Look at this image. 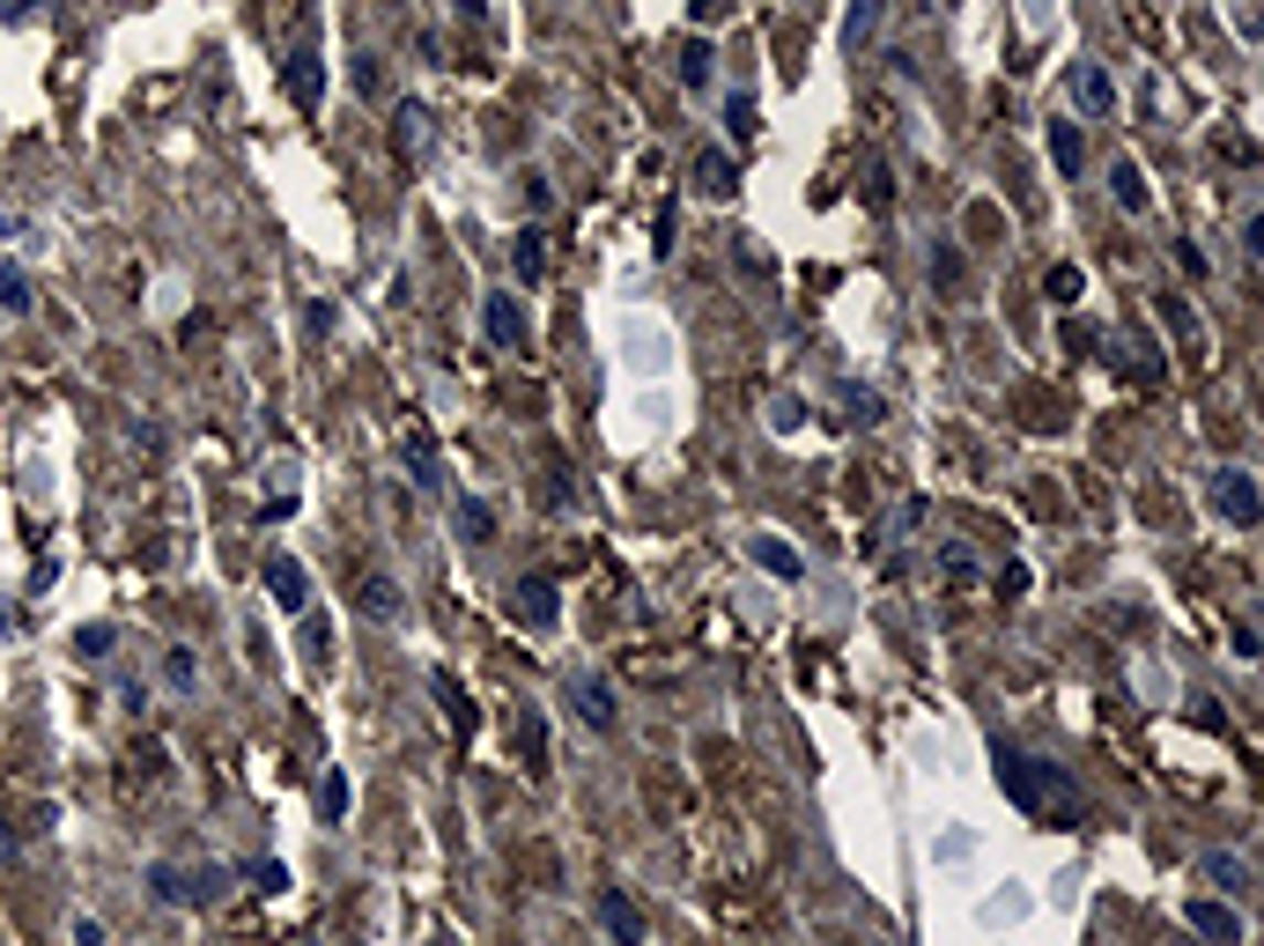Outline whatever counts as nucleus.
<instances>
[{
  "mask_svg": "<svg viewBox=\"0 0 1264 946\" xmlns=\"http://www.w3.org/2000/svg\"><path fill=\"white\" fill-rule=\"evenodd\" d=\"M725 8H732V0H688V15H695V23H718Z\"/></svg>",
  "mask_w": 1264,
  "mask_h": 946,
  "instance_id": "46",
  "label": "nucleus"
},
{
  "mask_svg": "<svg viewBox=\"0 0 1264 946\" xmlns=\"http://www.w3.org/2000/svg\"><path fill=\"white\" fill-rule=\"evenodd\" d=\"M325 651H333V622H325V614H303V658L325 666Z\"/></svg>",
  "mask_w": 1264,
  "mask_h": 946,
  "instance_id": "35",
  "label": "nucleus"
},
{
  "mask_svg": "<svg viewBox=\"0 0 1264 946\" xmlns=\"http://www.w3.org/2000/svg\"><path fill=\"white\" fill-rule=\"evenodd\" d=\"M555 614H563V599H555V584H547V577H518V584H511V622L555 628Z\"/></svg>",
  "mask_w": 1264,
  "mask_h": 946,
  "instance_id": "7",
  "label": "nucleus"
},
{
  "mask_svg": "<svg viewBox=\"0 0 1264 946\" xmlns=\"http://www.w3.org/2000/svg\"><path fill=\"white\" fill-rule=\"evenodd\" d=\"M1065 97L1080 104V111H1088V119H1110V111H1116V82L1102 75V67H1094V60H1080V67H1072V75H1065Z\"/></svg>",
  "mask_w": 1264,
  "mask_h": 946,
  "instance_id": "10",
  "label": "nucleus"
},
{
  "mask_svg": "<svg viewBox=\"0 0 1264 946\" xmlns=\"http://www.w3.org/2000/svg\"><path fill=\"white\" fill-rule=\"evenodd\" d=\"M281 89H289V104H297V111H319V97H325V60H319V45H297L289 60H281Z\"/></svg>",
  "mask_w": 1264,
  "mask_h": 946,
  "instance_id": "6",
  "label": "nucleus"
},
{
  "mask_svg": "<svg viewBox=\"0 0 1264 946\" xmlns=\"http://www.w3.org/2000/svg\"><path fill=\"white\" fill-rule=\"evenodd\" d=\"M451 525H459V540H489L496 533V510L481 496H451Z\"/></svg>",
  "mask_w": 1264,
  "mask_h": 946,
  "instance_id": "22",
  "label": "nucleus"
},
{
  "mask_svg": "<svg viewBox=\"0 0 1264 946\" xmlns=\"http://www.w3.org/2000/svg\"><path fill=\"white\" fill-rule=\"evenodd\" d=\"M1080 289H1088L1080 267H1050V275H1042V297H1050V303H1080Z\"/></svg>",
  "mask_w": 1264,
  "mask_h": 946,
  "instance_id": "33",
  "label": "nucleus"
},
{
  "mask_svg": "<svg viewBox=\"0 0 1264 946\" xmlns=\"http://www.w3.org/2000/svg\"><path fill=\"white\" fill-rule=\"evenodd\" d=\"M399 466H407V481H415V488H429V496H451L444 451L429 444V437H407V444H399Z\"/></svg>",
  "mask_w": 1264,
  "mask_h": 946,
  "instance_id": "11",
  "label": "nucleus"
},
{
  "mask_svg": "<svg viewBox=\"0 0 1264 946\" xmlns=\"http://www.w3.org/2000/svg\"><path fill=\"white\" fill-rule=\"evenodd\" d=\"M429 688L444 696V710H451V732H459V740H473V724H481V710H473V696L459 688V673H444V666H437V673H429Z\"/></svg>",
  "mask_w": 1264,
  "mask_h": 946,
  "instance_id": "15",
  "label": "nucleus"
},
{
  "mask_svg": "<svg viewBox=\"0 0 1264 946\" xmlns=\"http://www.w3.org/2000/svg\"><path fill=\"white\" fill-rule=\"evenodd\" d=\"M932 281H940V289L962 281V251H954V245H932Z\"/></svg>",
  "mask_w": 1264,
  "mask_h": 946,
  "instance_id": "40",
  "label": "nucleus"
},
{
  "mask_svg": "<svg viewBox=\"0 0 1264 946\" xmlns=\"http://www.w3.org/2000/svg\"><path fill=\"white\" fill-rule=\"evenodd\" d=\"M355 606H363L371 622H399V614H407V599H399L393 577H363V584H355Z\"/></svg>",
  "mask_w": 1264,
  "mask_h": 946,
  "instance_id": "17",
  "label": "nucleus"
},
{
  "mask_svg": "<svg viewBox=\"0 0 1264 946\" xmlns=\"http://www.w3.org/2000/svg\"><path fill=\"white\" fill-rule=\"evenodd\" d=\"M725 126H732V141H754V126H762V119H754V97H747V89L725 97Z\"/></svg>",
  "mask_w": 1264,
  "mask_h": 946,
  "instance_id": "30",
  "label": "nucleus"
},
{
  "mask_svg": "<svg viewBox=\"0 0 1264 946\" xmlns=\"http://www.w3.org/2000/svg\"><path fill=\"white\" fill-rule=\"evenodd\" d=\"M267 592L281 614H303V599H311V577H303L297 555H267Z\"/></svg>",
  "mask_w": 1264,
  "mask_h": 946,
  "instance_id": "12",
  "label": "nucleus"
},
{
  "mask_svg": "<svg viewBox=\"0 0 1264 946\" xmlns=\"http://www.w3.org/2000/svg\"><path fill=\"white\" fill-rule=\"evenodd\" d=\"M1190 718H1198V724H1213V732H1220V724H1228V710H1220L1213 696H1198V702H1190Z\"/></svg>",
  "mask_w": 1264,
  "mask_h": 946,
  "instance_id": "43",
  "label": "nucleus"
},
{
  "mask_svg": "<svg viewBox=\"0 0 1264 946\" xmlns=\"http://www.w3.org/2000/svg\"><path fill=\"white\" fill-rule=\"evenodd\" d=\"M297 946H319V939H297Z\"/></svg>",
  "mask_w": 1264,
  "mask_h": 946,
  "instance_id": "48",
  "label": "nucleus"
},
{
  "mask_svg": "<svg viewBox=\"0 0 1264 946\" xmlns=\"http://www.w3.org/2000/svg\"><path fill=\"white\" fill-rule=\"evenodd\" d=\"M518 748H525V770H540V762H547V732H540V710H525V724H518Z\"/></svg>",
  "mask_w": 1264,
  "mask_h": 946,
  "instance_id": "34",
  "label": "nucleus"
},
{
  "mask_svg": "<svg viewBox=\"0 0 1264 946\" xmlns=\"http://www.w3.org/2000/svg\"><path fill=\"white\" fill-rule=\"evenodd\" d=\"M511 267H518V281H540V275H547V229H518Z\"/></svg>",
  "mask_w": 1264,
  "mask_h": 946,
  "instance_id": "23",
  "label": "nucleus"
},
{
  "mask_svg": "<svg viewBox=\"0 0 1264 946\" xmlns=\"http://www.w3.org/2000/svg\"><path fill=\"white\" fill-rule=\"evenodd\" d=\"M1050 163H1058L1065 178H1080V171H1088V141H1080V126H1072V119H1058V126H1050Z\"/></svg>",
  "mask_w": 1264,
  "mask_h": 946,
  "instance_id": "19",
  "label": "nucleus"
},
{
  "mask_svg": "<svg viewBox=\"0 0 1264 946\" xmlns=\"http://www.w3.org/2000/svg\"><path fill=\"white\" fill-rule=\"evenodd\" d=\"M111 644H119V622H89V628H75V658H111Z\"/></svg>",
  "mask_w": 1264,
  "mask_h": 946,
  "instance_id": "29",
  "label": "nucleus"
},
{
  "mask_svg": "<svg viewBox=\"0 0 1264 946\" xmlns=\"http://www.w3.org/2000/svg\"><path fill=\"white\" fill-rule=\"evenodd\" d=\"M30 303H38V297H30V275H23V267H0V311H8V319H23Z\"/></svg>",
  "mask_w": 1264,
  "mask_h": 946,
  "instance_id": "28",
  "label": "nucleus"
},
{
  "mask_svg": "<svg viewBox=\"0 0 1264 946\" xmlns=\"http://www.w3.org/2000/svg\"><path fill=\"white\" fill-rule=\"evenodd\" d=\"M163 688H171V696H193V688H200V666H193V651H185V644L163 651Z\"/></svg>",
  "mask_w": 1264,
  "mask_h": 946,
  "instance_id": "26",
  "label": "nucleus"
},
{
  "mask_svg": "<svg viewBox=\"0 0 1264 946\" xmlns=\"http://www.w3.org/2000/svg\"><path fill=\"white\" fill-rule=\"evenodd\" d=\"M347 798H355V792H347V770H325V776H319V821H325V828L347 821Z\"/></svg>",
  "mask_w": 1264,
  "mask_h": 946,
  "instance_id": "24",
  "label": "nucleus"
},
{
  "mask_svg": "<svg viewBox=\"0 0 1264 946\" xmlns=\"http://www.w3.org/2000/svg\"><path fill=\"white\" fill-rule=\"evenodd\" d=\"M570 702H577V718L592 724V732H614V724H621V710H614V688H607L599 673H570Z\"/></svg>",
  "mask_w": 1264,
  "mask_h": 946,
  "instance_id": "9",
  "label": "nucleus"
},
{
  "mask_svg": "<svg viewBox=\"0 0 1264 946\" xmlns=\"http://www.w3.org/2000/svg\"><path fill=\"white\" fill-rule=\"evenodd\" d=\"M1206 510H1213V518H1228V525H1257V518H1264V488H1257V473H1242V466H1213V473H1206Z\"/></svg>",
  "mask_w": 1264,
  "mask_h": 946,
  "instance_id": "3",
  "label": "nucleus"
},
{
  "mask_svg": "<svg viewBox=\"0 0 1264 946\" xmlns=\"http://www.w3.org/2000/svg\"><path fill=\"white\" fill-rule=\"evenodd\" d=\"M673 60H681V89H710V60H718V52L703 45V37H688Z\"/></svg>",
  "mask_w": 1264,
  "mask_h": 946,
  "instance_id": "25",
  "label": "nucleus"
},
{
  "mask_svg": "<svg viewBox=\"0 0 1264 946\" xmlns=\"http://www.w3.org/2000/svg\"><path fill=\"white\" fill-rule=\"evenodd\" d=\"M880 15H888V0H850V15H843V45L866 52L872 30H880Z\"/></svg>",
  "mask_w": 1264,
  "mask_h": 946,
  "instance_id": "21",
  "label": "nucleus"
},
{
  "mask_svg": "<svg viewBox=\"0 0 1264 946\" xmlns=\"http://www.w3.org/2000/svg\"><path fill=\"white\" fill-rule=\"evenodd\" d=\"M245 880L259 888V895H289V866H281V858H267V866L251 858V866H245Z\"/></svg>",
  "mask_w": 1264,
  "mask_h": 946,
  "instance_id": "32",
  "label": "nucleus"
},
{
  "mask_svg": "<svg viewBox=\"0 0 1264 946\" xmlns=\"http://www.w3.org/2000/svg\"><path fill=\"white\" fill-rule=\"evenodd\" d=\"M1020 917H1028V888H1006L984 902V924H1020Z\"/></svg>",
  "mask_w": 1264,
  "mask_h": 946,
  "instance_id": "31",
  "label": "nucleus"
},
{
  "mask_svg": "<svg viewBox=\"0 0 1264 946\" xmlns=\"http://www.w3.org/2000/svg\"><path fill=\"white\" fill-rule=\"evenodd\" d=\"M1183 924L1198 932V939H1213V946H1242L1250 932H1242V910L1235 902H1220V895H1190L1183 902Z\"/></svg>",
  "mask_w": 1264,
  "mask_h": 946,
  "instance_id": "5",
  "label": "nucleus"
},
{
  "mask_svg": "<svg viewBox=\"0 0 1264 946\" xmlns=\"http://www.w3.org/2000/svg\"><path fill=\"white\" fill-rule=\"evenodd\" d=\"M451 8H459L467 23H481V15H489V0H451Z\"/></svg>",
  "mask_w": 1264,
  "mask_h": 946,
  "instance_id": "47",
  "label": "nucleus"
},
{
  "mask_svg": "<svg viewBox=\"0 0 1264 946\" xmlns=\"http://www.w3.org/2000/svg\"><path fill=\"white\" fill-rule=\"evenodd\" d=\"M968 850H976V836H940V850H932V858H940V866H954V858H968Z\"/></svg>",
  "mask_w": 1264,
  "mask_h": 946,
  "instance_id": "41",
  "label": "nucleus"
},
{
  "mask_svg": "<svg viewBox=\"0 0 1264 946\" xmlns=\"http://www.w3.org/2000/svg\"><path fill=\"white\" fill-rule=\"evenodd\" d=\"M1198 880H1213L1220 895H1242V888H1250V866H1242L1235 850H1206V858H1198Z\"/></svg>",
  "mask_w": 1264,
  "mask_h": 946,
  "instance_id": "18",
  "label": "nucleus"
},
{
  "mask_svg": "<svg viewBox=\"0 0 1264 946\" xmlns=\"http://www.w3.org/2000/svg\"><path fill=\"white\" fill-rule=\"evenodd\" d=\"M799 422H806V399H799V393H784V399H769V429H784V437H792V429Z\"/></svg>",
  "mask_w": 1264,
  "mask_h": 946,
  "instance_id": "37",
  "label": "nucleus"
},
{
  "mask_svg": "<svg viewBox=\"0 0 1264 946\" xmlns=\"http://www.w3.org/2000/svg\"><path fill=\"white\" fill-rule=\"evenodd\" d=\"M888 200H895V178L872 171V178H866V207H888Z\"/></svg>",
  "mask_w": 1264,
  "mask_h": 946,
  "instance_id": "42",
  "label": "nucleus"
},
{
  "mask_svg": "<svg viewBox=\"0 0 1264 946\" xmlns=\"http://www.w3.org/2000/svg\"><path fill=\"white\" fill-rule=\"evenodd\" d=\"M747 555H754L769 577H784V584H799V577H806V555L784 548V540H769V533H754V540H747Z\"/></svg>",
  "mask_w": 1264,
  "mask_h": 946,
  "instance_id": "16",
  "label": "nucleus"
},
{
  "mask_svg": "<svg viewBox=\"0 0 1264 946\" xmlns=\"http://www.w3.org/2000/svg\"><path fill=\"white\" fill-rule=\"evenodd\" d=\"M695 185H703V193H725V185H732V155L703 149V155H695Z\"/></svg>",
  "mask_w": 1264,
  "mask_h": 946,
  "instance_id": "27",
  "label": "nucleus"
},
{
  "mask_svg": "<svg viewBox=\"0 0 1264 946\" xmlns=\"http://www.w3.org/2000/svg\"><path fill=\"white\" fill-rule=\"evenodd\" d=\"M67 939H75V946H104V924H97V917H75V932H67Z\"/></svg>",
  "mask_w": 1264,
  "mask_h": 946,
  "instance_id": "45",
  "label": "nucleus"
},
{
  "mask_svg": "<svg viewBox=\"0 0 1264 946\" xmlns=\"http://www.w3.org/2000/svg\"><path fill=\"white\" fill-rule=\"evenodd\" d=\"M229 872L223 866H171V858H156L149 866V895L171 902V910H200V902H223Z\"/></svg>",
  "mask_w": 1264,
  "mask_h": 946,
  "instance_id": "2",
  "label": "nucleus"
},
{
  "mask_svg": "<svg viewBox=\"0 0 1264 946\" xmlns=\"http://www.w3.org/2000/svg\"><path fill=\"white\" fill-rule=\"evenodd\" d=\"M429 126H437V119H429V104H415V97L393 111V149L407 155V163H421V155H429Z\"/></svg>",
  "mask_w": 1264,
  "mask_h": 946,
  "instance_id": "14",
  "label": "nucleus"
},
{
  "mask_svg": "<svg viewBox=\"0 0 1264 946\" xmlns=\"http://www.w3.org/2000/svg\"><path fill=\"white\" fill-rule=\"evenodd\" d=\"M599 924H607L614 946H644V910H636L629 888H599Z\"/></svg>",
  "mask_w": 1264,
  "mask_h": 946,
  "instance_id": "8",
  "label": "nucleus"
},
{
  "mask_svg": "<svg viewBox=\"0 0 1264 946\" xmlns=\"http://www.w3.org/2000/svg\"><path fill=\"white\" fill-rule=\"evenodd\" d=\"M843 407H850V422H880V393L872 385H843Z\"/></svg>",
  "mask_w": 1264,
  "mask_h": 946,
  "instance_id": "36",
  "label": "nucleus"
},
{
  "mask_svg": "<svg viewBox=\"0 0 1264 946\" xmlns=\"http://www.w3.org/2000/svg\"><path fill=\"white\" fill-rule=\"evenodd\" d=\"M1110 200L1124 207V215H1146V178H1139V163L1124 155V163H1110Z\"/></svg>",
  "mask_w": 1264,
  "mask_h": 946,
  "instance_id": "20",
  "label": "nucleus"
},
{
  "mask_svg": "<svg viewBox=\"0 0 1264 946\" xmlns=\"http://www.w3.org/2000/svg\"><path fill=\"white\" fill-rule=\"evenodd\" d=\"M1168 251H1176V267H1183L1190 281H1206V275H1213V259H1206V251L1190 245V237H1176V245H1168Z\"/></svg>",
  "mask_w": 1264,
  "mask_h": 946,
  "instance_id": "39",
  "label": "nucleus"
},
{
  "mask_svg": "<svg viewBox=\"0 0 1264 946\" xmlns=\"http://www.w3.org/2000/svg\"><path fill=\"white\" fill-rule=\"evenodd\" d=\"M992 762H998V784H1006V798H1014L1028 821H1050V828H1080V821H1088V798H1080V784H1072L1058 762H1036V754H1020L1006 732H992Z\"/></svg>",
  "mask_w": 1264,
  "mask_h": 946,
  "instance_id": "1",
  "label": "nucleus"
},
{
  "mask_svg": "<svg viewBox=\"0 0 1264 946\" xmlns=\"http://www.w3.org/2000/svg\"><path fill=\"white\" fill-rule=\"evenodd\" d=\"M481 333H489L496 348H525V311H518V297H503V289H496V297L481 303Z\"/></svg>",
  "mask_w": 1264,
  "mask_h": 946,
  "instance_id": "13",
  "label": "nucleus"
},
{
  "mask_svg": "<svg viewBox=\"0 0 1264 946\" xmlns=\"http://www.w3.org/2000/svg\"><path fill=\"white\" fill-rule=\"evenodd\" d=\"M614 341H621V363H629L636 377H666L673 370V333L658 319H621Z\"/></svg>",
  "mask_w": 1264,
  "mask_h": 946,
  "instance_id": "4",
  "label": "nucleus"
},
{
  "mask_svg": "<svg viewBox=\"0 0 1264 946\" xmlns=\"http://www.w3.org/2000/svg\"><path fill=\"white\" fill-rule=\"evenodd\" d=\"M1161 319L1176 325V333H1190V303H1183V297H1161Z\"/></svg>",
  "mask_w": 1264,
  "mask_h": 946,
  "instance_id": "44",
  "label": "nucleus"
},
{
  "mask_svg": "<svg viewBox=\"0 0 1264 946\" xmlns=\"http://www.w3.org/2000/svg\"><path fill=\"white\" fill-rule=\"evenodd\" d=\"M940 577H954V584H962V577H976V555H968L962 540H946V548H940Z\"/></svg>",
  "mask_w": 1264,
  "mask_h": 946,
  "instance_id": "38",
  "label": "nucleus"
}]
</instances>
